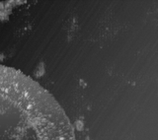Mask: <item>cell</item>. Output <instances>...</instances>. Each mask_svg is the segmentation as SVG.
Segmentation results:
<instances>
[{
	"instance_id": "6da1fadb",
	"label": "cell",
	"mask_w": 158,
	"mask_h": 140,
	"mask_svg": "<svg viewBox=\"0 0 158 140\" xmlns=\"http://www.w3.org/2000/svg\"><path fill=\"white\" fill-rule=\"evenodd\" d=\"M0 140H75L52 95L23 72L0 65Z\"/></svg>"
}]
</instances>
